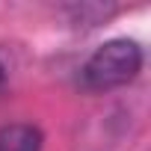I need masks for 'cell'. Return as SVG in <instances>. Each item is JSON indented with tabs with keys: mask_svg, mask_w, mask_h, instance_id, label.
Listing matches in <instances>:
<instances>
[{
	"mask_svg": "<svg viewBox=\"0 0 151 151\" xmlns=\"http://www.w3.org/2000/svg\"><path fill=\"white\" fill-rule=\"evenodd\" d=\"M142 71V47L133 39H110L83 62L80 80L89 92H110L127 86Z\"/></svg>",
	"mask_w": 151,
	"mask_h": 151,
	"instance_id": "6da1fadb",
	"label": "cell"
},
{
	"mask_svg": "<svg viewBox=\"0 0 151 151\" xmlns=\"http://www.w3.org/2000/svg\"><path fill=\"white\" fill-rule=\"evenodd\" d=\"M45 133L36 124L15 122L0 127V151H42Z\"/></svg>",
	"mask_w": 151,
	"mask_h": 151,
	"instance_id": "7a4b0ae2",
	"label": "cell"
},
{
	"mask_svg": "<svg viewBox=\"0 0 151 151\" xmlns=\"http://www.w3.org/2000/svg\"><path fill=\"white\" fill-rule=\"evenodd\" d=\"M65 12L71 15L74 24L98 27V24L110 21V18L119 12V6H104V3H71V6H65Z\"/></svg>",
	"mask_w": 151,
	"mask_h": 151,
	"instance_id": "3957f363",
	"label": "cell"
},
{
	"mask_svg": "<svg viewBox=\"0 0 151 151\" xmlns=\"http://www.w3.org/2000/svg\"><path fill=\"white\" fill-rule=\"evenodd\" d=\"M3 83H6V68L0 65V89H3Z\"/></svg>",
	"mask_w": 151,
	"mask_h": 151,
	"instance_id": "277c9868",
	"label": "cell"
}]
</instances>
